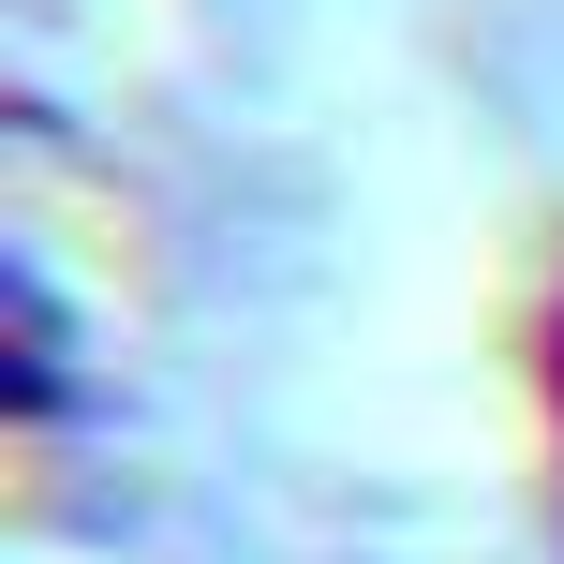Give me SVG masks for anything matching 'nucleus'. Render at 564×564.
I'll use <instances>...</instances> for the list:
<instances>
[{
    "mask_svg": "<svg viewBox=\"0 0 564 564\" xmlns=\"http://www.w3.org/2000/svg\"><path fill=\"white\" fill-rule=\"evenodd\" d=\"M0 312H15V416L45 431V416H75V387H89V357H75V312H59V282H45V253H15L0 268Z\"/></svg>",
    "mask_w": 564,
    "mask_h": 564,
    "instance_id": "nucleus-1",
    "label": "nucleus"
},
{
    "mask_svg": "<svg viewBox=\"0 0 564 564\" xmlns=\"http://www.w3.org/2000/svg\"><path fill=\"white\" fill-rule=\"evenodd\" d=\"M535 401H550V535H564V282H550V327H535Z\"/></svg>",
    "mask_w": 564,
    "mask_h": 564,
    "instance_id": "nucleus-2",
    "label": "nucleus"
}]
</instances>
